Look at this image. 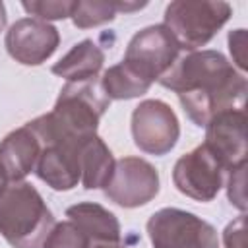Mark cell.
Returning <instances> with one entry per match:
<instances>
[{
	"instance_id": "cell-1",
	"label": "cell",
	"mask_w": 248,
	"mask_h": 248,
	"mask_svg": "<svg viewBox=\"0 0 248 248\" xmlns=\"http://www.w3.org/2000/svg\"><path fill=\"white\" fill-rule=\"evenodd\" d=\"M159 83L172 89L188 118L207 126L221 112L244 108L246 78L217 50L188 52L159 78Z\"/></svg>"
},
{
	"instance_id": "cell-2",
	"label": "cell",
	"mask_w": 248,
	"mask_h": 248,
	"mask_svg": "<svg viewBox=\"0 0 248 248\" xmlns=\"http://www.w3.org/2000/svg\"><path fill=\"white\" fill-rule=\"evenodd\" d=\"M54 217L29 182H12L0 194V234L14 248H41Z\"/></svg>"
},
{
	"instance_id": "cell-3",
	"label": "cell",
	"mask_w": 248,
	"mask_h": 248,
	"mask_svg": "<svg viewBox=\"0 0 248 248\" xmlns=\"http://www.w3.org/2000/svg\"><path fill=\"white\" fill-rule=\"evenodd\" d=\"M231 6L211 0H176L165 10V27L176 39L180 48L194 50L209 43L229 21Z\"/></svg>"
},
{
	"instance_id": "cell-4",
	"label": "cell",
	"mask_w": 248,
	"mask_h": 248,
	"mask_svg": "<svg viewBox=\"0 0 248 248\" xmlns=\"http://www.w3.org/2000/svg\"><path fill=\"white\" fill-rule=\"evenodd\" d=\"M147 234L153 248H219L213 225L176 207L155 211L147 221Z\"/></svg>"
},
{
	"instance_id": "cell-5",
	"label": "cell",
	"mask_w": 248,
	"mask_h": 248,
	"mask_svg": "<svg viewBox=\"0 0 248 248\" xmlns=\"http://www.w3.org/2000/svg\"><path fill=\"white\" fill-rule=\"evenodd\" d=\"M178 50L176 39L165 25H149L132 37L122 62L141 79L153 83L176 62Z\"/></svg>"
},
{
	"instance_id": "cell-6",
	"label": "cell",
	"mask_w": 248,
	"mask_h": 248,
	"mask_svg": "<svg viewBox=\"0 0 248 248\" xmlns=\"http://www.w3.org/2000/svg\"><path fill=\"white\" fill-rule=\"evenodd\" d=\"M132 136L143 153L165 155L176 145L180 136L178 118L167 103L147 99L132 112Z\"/></svg>"
},
{
	"instance_id": "cell-7",
	"label": "cell",
	"mask_w": 248,
	"mask_h": 248,
	"mask_svg": "<svg viewBox=\"0 0 248 248\" xmlns=\"http://www.w3.org/2000/svg\"><path fill=\"white\" fill-rule=\"evenodd\" d=\"M159 192V172L140 157H124L114 163L112 174L105 184V196L122 207L149 203Z\"/></svg>"
},
{
	"instance_id": "cell-8",
	"label": "cell",
	"mask_w": 248,
	"mask_h": 248,
	"mask_svg": "<svg viewBox=\"0 0 248 248\" xmlns=\"http://www.w3.org/2000/svg\"><path fill=\"white\" fill-rule=\"evenodd\" d=\"M223 167L202 143L182 155L172 169L176 190L198 202H211L223 188Z\"/></svg>"
},
{
	"instance_id": "cell-9",
	"label": "cell",
	"mask_w": 248,
	"mask_h": 248,
	"mask_svg": "<svg viewBox=\"0 0 248 248\" xmlns=\"http://www.w3.org/2000/svg\"><path fill=\"white\" fill-rule=\"evenodd\" d=\"M203 145L219 161L223 170L246 165V110H227L211 118L205 126Z\"/></svg>"
},
{
	"instance_id": "cell-10",
	"label": "cell",
	"mask_w": 248,
	"mask_h": 248,
	"mask_svg": "<svg viewBox=\"0 0 248 248\" xmlns=\"http://www.w3.org/2000/svg\"><path fill=\"white\" fill-rule=\"evenodd\" d=\"M58 43V29L48 21L37 17L17 19L6 33L8 54L25 66L43 64L46 58L52 56Z\"/></svg>"
},
{
	"instance_id": "cell-11",
	"label": "cell",
	"mask_w": 248,
	"mask_h": 248,
	"mask_svg": "<svg viewBox=\"0 0 248 248\" xmlns=\"http://www.w3.org/2000/svg\"><path fill=\"white\" fill-rule=\"evenodd\" d=\"M37 176L52 190H72L81 180V149L85 143L64 140H41Z\"/></svg>"
},
{
	"instance_id": "cell-12",
	"label": "cell",
	"mask_w": 248,
	"mask_h": 248,
	"mask_svg": "<svg viewBox=\"0 0 248 248\" xmlns=\"http://www.w3.org/2000/svg\"><path fill=\"white\" fill-rule=\"evenodd\" d=\"M41 155V141L25 124L10 132L0 143V176L6 182H21L35 170Z\"/></svg>"
},
{
	"instance_id": "cell-13",
	"label": "cell",
	"mask_w": 248,
	"mask_h": 248,
	"mask_svg": "<svg viewBox=\"0 0 248 248\" xmlns=\"http://www.w3.org/2000/svg\"><path fill=\"white\" fill-rule=\"evenodd\" d=\"M68 221H72L89 240H108L120 242V223L99 203L81 202L66 209Z\"/></svg>"
},
{
	"instance_id": "cell-14",
	"label": "cell",
	"mask_w": 248,
	"mask_h": 248,
	"mask_svg": "<svg viewBox=\"0 0 248 248\" xmlns=\"http://www.w3.org/2000/svg\"><path fill=\"white\" fill-rule=\"evenodd\" d=\"M105 54L97 43L85 39L78 43L66 56H62L54 66L52 74L68 79V81H83L97 78L99 70L103 68Z\"/></svg>"
},
{
	"instance_id": "cell-15",
	"label": "cell",
	"mask_w": 248,
	"mask_h": 248,
	"mask_svg": "<svg viewBox=\"0 0 248 248\" xmlns=\"http://www.w3.org/2000/svg\"><path fill=\"white\" fill-rule=\"evenodd\" d=\"M114 157L110 149L105 145V141L95 136L91 138L83 149H81V184L87 190L105 188L108 182L112 169H114Z\"/></svg>"
},
{
	"instance_id": "cell-16",
	"label": "cell",
	"mask_w": 248,
	"mask_h": 248,
	"mask_svg": "<svg viewBox=\"0 0 248 248\" xmlns=\"http://www.w3.org/2000/svg\"><path fill=\"white\" fill-rule=\"evenodd\" d=\"M147 2H120V0H79L74 2L72 8V21L79 29L95 27L107 21H112L118 12H136L143 8Z\"/></svg>"
},
{
	"instance_id": "cell-17",
	"label": "cell",
	"mask_w": 248,
	"mask_h": 248,
	"mask_svg": "<svg viewBox=\"0 0 248 248\" xmlns=\"http://www.w3.org/2000/svg\"><path fill=\"white\" fill-rule=\"evenodd\" d=\"M101 85L108 99H134L147 93V89L151 87V83H147L138 74H134L124 62L110 66L103 74Z\"/></svg>"
},
{
	"instance_id": "cell-18",
	"label": "cell",
	"mask_w": 248,
	"mask_h": 248,
	"mask_svg": "<svg viewBox=\"0 0 248 248\" xmlns=\"http://www.w3.org/2000/svg\"><path fill=\"white\" fill-rule=\"evenodd\" d=\"M89 238L72 223H54L41 248H89Z\"/></svg>"
},
{
	"instance_id": "cell-19",
	"label": "cell",
	"mask_w": 248,
	"mask_h": 248,
	"mask_svg": "<svg viewBox=\"0 0 248 248\" xmlns=\"http://www.w3.org/2000/svg\"><path fill=\"white\" fill-rule=\"evenodd\" d=\"M23 10L31 16H37V19L48 21V19H64L70 17L74 2L70 0H31V2H21Z\"/></svg>"
},
{
	"instance_id": "cell-20",
	"label": "cell",
	"mask_w": 248,
	"mask_h": 248,
	"mask_svg": "<svg viewBox=\"0 0 248 248\" xmlns=\"http://www.w3.org/2000/svg\"><path fill=\"white\" fill-rule=\"evenodd\" d=\"M244 176H246V165L231 170L229 176V200L234 207L240 211L246 209V196H244Z\"/></svg>"
},
{
	"instance_id": "cell-21",
	"label": "cell",
	"mask_w": 248,
	"mask_h": 248,
	"mask_svg": "<svg viewBox=\"0 0 248 248\" xmlns=\"http://www.w3.org/2000/svg\"><path fill=\"white\" fill-rule=\"evenodd\" d=\"M225 248H248L246 240V217L238 215L234 221H231L223 232Z\"/></svg>"
},
{
	"instance_id": "cell-22",
	"label": "cell",
	"mask_w": 248,
	"mask_h": 248,
	"mask_svg": "<svg viewBox=\"0 0 248 248\" xmlns=\"http://www.w3.org/2000/svg\"><path fill=\"white\" fill-rule=\"evenodd\" d=\"M229 48H231L234 64L240 70H246L248 56H246V31L244 29H236V31L229 33Z\"/></svg>"
},
{
	"instance_id": "cell-23",
	"label": "cell",
	"mask_w": 248,
	"mask_h": 248,
	"mask_svg": "<svg viewBox=\"0 0 248 248\" xmlns=\"http://www.w3.org/2000/svg\"><path fill=\"white\" fill-rule=\"evenodd\" d=\"M89 248H124L120 242H108V240H91Z\"/></svg>"
},
{
	"instance_id": "cell-24",
	"label": "cell",
	"mask_w": 248,
	"mask_h": 248,
	"mask_svg": "<svg viewBox=\"0 0 248 248\" xmlns=\"http://www.w3.org/2000/svg\"><path fill=\"white\" fill-rule=\"evenodd\" d=\"M4 25H6V8L0 2V29H4Z\"/></svg>"
},
{
	"instance_id": "cell-25",
	"label": "cell",
	"mask_w": 248,
	"mask_h": 248,
	"mask_svg": "<svg viewBox=\"0 0 248 248\" xmlns=\"http://www.w3.org/2000/svg\"><path fill=\"white\" fill-rule=\"evenodd\" d=\"M6 186H8V182H6V180H4L2 176H0V194L4 192V188H6Z\"/></svg>"
}]
</instances>
